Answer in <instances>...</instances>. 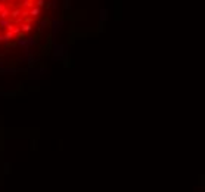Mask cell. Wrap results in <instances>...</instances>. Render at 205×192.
Segmentation results:
<instances>
[{
	"label": "cell",
	"instance_id": "6da1fadb",
	"mask_svg": "<svg viewBox=\"0 0 205 192\" xmlns=\"http://www.w3.org/2000/svg\"><path fill=\"white\" fill-rule=\"evenodd\" d=\"M47 0H0V44L27 38L40 25Z\"/></svg>",
	"mask_w": 205,
	"mask_h": 192
}]
</instances>
